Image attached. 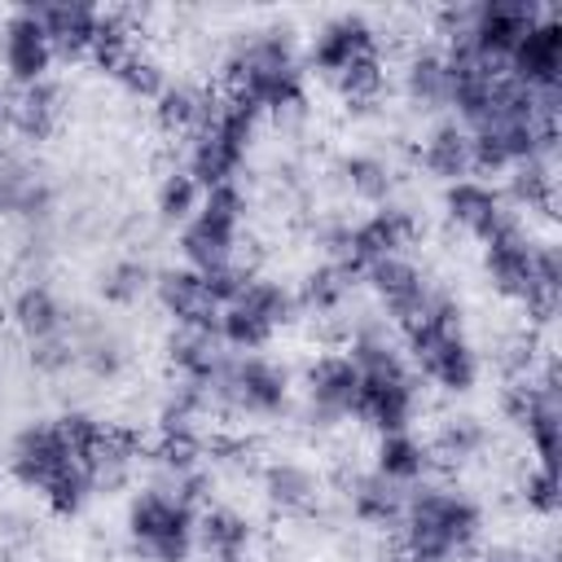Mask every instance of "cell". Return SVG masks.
I'll return each instance as SVG.
<instances>
[{"label": "cell", "instance_id": "obj_28", "mask_svg": "<svg viewBox=\"0 0 562 562\" xmlns=\"http://www.w3.org/2000/svg\"><path fill=\"white\" fill-rule=\"evenodd\" d=\"M4 88H9V83L0 79V123H4Z\"/></svg>", "mask_w": 562, "mask_h": 562}, {"label": "cell", "instance_id": "obj_24", "mask_svg": "<svg viewBox=\"0 0 562 562\" xmlns=\"http://www.w3.org/2000/svg\"><path fill=\"white\" fill-rule=\"evenodd\" d=\"M44 501H48V509L57 514V518H75V514H83V505L92 501V483H88V474H83V465L75 461L70 470H61L44 492H40Z\"/></svg>", "mask_w": 562, "mask_h": 562}, {"label": "cell", "instance_id": "obj_21", "mask_svg": "<svg viewBox=\"0 0 562 562\" xmlns=\"http://www.w3.org/2000/svg\"><path fill=\"white\" fill-rule=\"evenodd\" d=\"M105 75H110V79H114L132 101H145V105H154V101H158V92L171 83V75L162 70V61H158L145 44H136L132 53H123Z\"/></svg>", "mask_w": 562, "mask_h": 562}, {"label": "cell", "instance_id": "obj_2", "mask_svg": "<svg viewBox=\"0 0 562 562\" xmlns=\"http://www.w3.org/2000/svg\"><path fill=\"white\" fill-rule=\"evenodd\" d=\"M294 395H299V408L312 426H342L356 417L360 369L351 364V356L342 347H325L303 364Z\"/></svg>", "mask_w": 562, "mask_h": 562}, {"label": "cell", "instance_id": "obj_10", "mask_svg": "<svg viewBox=\"0 0 562 562\" xmlns=\"http://www.w3.org/2000/svg\"><path fill=\"white\" fill-rule=\"evenodd\" d=\"M417 162L439 184H452V180L474 176V136H470V127L457 123L452 114L430 119V127L417 140Z\"/></svg>", "mask_w": 562, "mask_h": 562}, {"label": "cell", "instance_id": "obj_14", "mask_svg": "<svg viewBox=\"0 0 562 562\" xmlns=\"http://www.w3.org/2000/svg\"><path fill=\"white\" fill-rule=\"evenodd\" d=\"M66 114L61 88L53 79L26 83V88H4V127L18 132L22 140H48Z\"/></svg>", "mask_w": 562, "mask_h": 562}, {"label": "cell", "instance_id": "obj_1", "mask_svg": "<svg viewBox=\"0 0 562 562\" xmlns=\"http://www.w3.org/2000/svg\"><path fill=\"white\" fill-rule=\"evenodd\" d=\"M479 527H483V509L470 492H461L457 483H448L443 474H430L422 483L408 487L395 540H400V558L413 562H461L479 549Z\"/></svg>", "mask_w": 562, "mask_h": 562}, {"label": "cell", "instance_id": "obj_26", "mask_svg": "<svg viewBox=\"0 0 562 562\" xmlns=\"http://www.w3.org/2000/svg\"><path fill=\"white\" fill-rule=\"evenodd\" d=\"M31 364H35L40 373H66L70 364H79V342H75V334L66 329V334H53V338L31 342Z\"/></svg>", "mask_w": 562, "mask_h": 562}, {"label": "cell", "instance_id": "obj_15", "mask_svg": "<svg viewBox=\"0 0 562 562\" xmlns=\"http://www.w3.org/2000/svg\"><path fill=\"white\" fill-rule=\"evenodd\" d=\"M250 518L233 505H202L193 518V558H211V562H246L250 549Z\"/></svg>", "mask_w": 562, "mask_h": 562}, {"label": "cell", "instance_id": "obj_4", "mask_svg": "<svg viewBox=\"0 0 562 562\" xmlns=\"http://www.w3.org/2000/svg\"><path fill=\"white\" fill-rule=\"evenodd\" d=\"M443 215H448V224L457 233H465L479 246H487L492 237H501V233H509V228H518L527 220L505 202V193L496 184L474 180V176L443 184Z\"/></svg>", "mask_w": 562, "mask_h": 562}, {"label": "cell", "instance_id": "obj_20", "mask_svg": "<svg viewBox=\"0 0 562 562\" xmlns=\"http://www.w3.org/2000/svg\"><path fill=\"white\" fill-rule=\"evenodd\" d=\"M338 176H342L347 193H351L356 202H364L369 211L391 202L395 171H391V162H386L382 154H364V149H356V154H347V158L338 162Z\"/></svg>", "mask_w": 562, "mask_h": 562}, {"label": "cell", "instance_id": "obj_9", "mask_svg": "<svg viewBox=\"0 0 562 562\" xmlns=\"http://www.w3.org/2000/svg\"><path fill=\"white\" fill-rule=\"evenodd\" d=\"M259 492H263V501H268L281 518H307V514L321 509L325 483H321V474H316L307 461L272 457V461L259 465Z\"/></svg>", "mask_w": 562, "mask_h": 562}, {"label": "cell", "instance_id": "obj_17", "mask_svg": "<svg viewBox=\"0 0 562 562\" xmlns=\"http://www.w3.org/2000/svg\"><path fill=\"white\" fill-rule=\"evenodd\" d=\"M369 470H378L382 479H391L400 487H413L435 474V461H430L426 439H417V430H395V435H378Z\"/></svg>", "mask_w": 562, "mask_h": 562}, {"label": "cell", "instance_id": "obj_12", "mask_svg": "<svg viewBox=\"0 0 562 562\" xmlns=\"http://www.w3.org/2000/svg\"><path fill=\"white\" fill-rule=\"evenodd\" d=\"M342 496H347V509H351V518L360 527L395 531L400 514H404V501H408V487L382 479L378 470H351L342 479Z\"/></svg>", "mask_w": 562, "mask_h": 562}, {"label": "cell", "instance_id": "obj_13", "mask_svg": "<svg viewBox=\"0 0 562 562\" xmlns=\"http://www.w3.org/2000/svg\"><path fill=\"white\" fill-rule=\"evenodd\" d=\"M57 61H79L92 57L97 44V26H101V9L97 4H79V0H61V4H31Z\"/></svg>", "mask_w": 562, "mask_h": 562}, {"label": "cell", "instance_id": "obj_5", "mask_svg": "<svg viewBox=\"0 0 562 562\" xmlns=\"http://www.w3.org/2000/svg\"><path fill=\"white\" fill-rule=\"evenodd\" d=\"M382 48V35H378V26L364 18V13H334V18H325L316 31H312V40H307V48H303V66L307 70H316L325 83L338 75V70H347L356 57H364V53H378Z\"/></svg>", "mask_w": 562, "mask_h": 562}, {"label": "cell", "instance_id": "obj_25", "mask_svg": "<svg viewBox=\"0 0 562 562\" xmlns=\"http://www.w3.org/2000/svg\"><path fill=\"white\" fill-rule=\"evenodd\" d=\"M522 505L540 518H553L558 514V470L549 465H527L522 474Z\"/></svg>", "mask_w": 562, "mask_h": 562}, {"label": "cell", "instance_id": "obj_27", "mask_svg": "<svg viewBox=\"0 0 562 562\" xmlns=\"http://www.w3.org/2000/svg\"><path fill=\"white\" fill-rule=\"evenodd\" d=\"M474 562H553V553L536 558L522 544H483V549H474Z\"/></svg>", "mask_w": 562, "mask_h": 562}, {"label": "cell", "instance_id": "obj_6", "mask_svg": "<svg viewBox=\"0 0 562 562\" xmlns=\"http://www.w3.org/2000/svg\"><path fill=\"white\" fill-rule=\"evenodd\" d=\"M57 53L35 18V9H9L0 18V70H4V83L9 88H26V83H40L48 79Z\"/></svg>", "mask_w": 562, "mask_h": 562}, {"label": "cell", "instance_id": "obj_7", "mask_svg": "<svg viewBox=\"0 0 562 562\" xmlns=\"http://www.w3.org/2000/svg\"><path fill=\"white\" fill-rule=\"evenodd\" d=\"M79 457L70 452V443H66V435H61V426L57 422H31V426H22L18 435H13V443H9V457H4V465H9V474L22 483V487H35V492H44L61 470H70Z\"/></svg>", "mask_w": 562, "mask_h": 562}, {"label": "cell", "instance_id": "obj_18", "mask_svg": "<svg viewBox=\"0 0 562 562\" xmlns=\"http://www.w3.org/2000/svg\"><path fill=\"white\" fill-rule=\"evenodd\" d=\"M329 88L338 92V101L347 105V110H378L382 105V97L391 92V66H386V57H382V48L378 53H364V57H356L347 70H338L334 79H329Z\"/></svg>", "mask_w": 562, "mask_h": 562}, {"label": "cell", "instance_id": "obj_22", "mask_svg": "<svg viewBox=\"0 0 562 562\" xmlns=\"http://www.w3.org/2000/svg\"><path fill=\"white\" fill-rule=\"evenodd\" d=\"M198 202H202V184H198L180 162H171V167L158 176V189H154V211H158V220L180 228V224L193 220Z\"/></svg>", "mask_w": 562, "mask_h": 562}, {"label": "cell", "instance_id": "obj_11", "mask_svg": "<svg viewBox=\"0 0 562 562\" xmlns=\"http://www.w3.org/2000/svg\"><path fill=\"white\" fill-rule=\"evenodd\" d=\"M154 299L176 325H206V329L220 325V299L206 290L202 272H193L184 263L154 272Z\"/></svg>", "mask_w": 562, "mask_h": 562}, {"label": "cell", "instance_id": "obj_19", "mask_svg": "<svg viewBox=\"0 0 562 562\" xmlns=\"http://www.w3.org/2000/svg\"><path fill=\"white\" fill-rule=\"evenodd\" d=\"M9 316H13V325L22 329L26 342H40V338H53V334H66L70 329V316H66L61 299L48 285H40V281H31V285H22L13 294Z\"/></svg>", "mask_w": 562, "mask_h": 562}, {"label": "cell", "instance_id": "obj_16", "mask_svg": "<svg viewBox=\"0 0 562 562\" xmlns=\"http://www.w3.org/2000/svg\"><path fill=\"white\" fill-rule=\"evenodd\" d=\"M400 88H404L408 105H417V110H426L435 119L448 114V105H452V66H448L443 48L439 44L413 48L404 70H400Z\"/></svg>", "mask_w": 562, "mask_h": 562}, {"label": "cell", "instance_id": "obj_23", "mask_svg": "<svg viewBox=\"0 0 562 562\" xmlns=\"http://www.w3.org/2000/svg\"><path fill=\"white\" fill-rule=\"evenodd\" d=\"M145 290H154V272L149 263L140 259H114L105 272H101V294L110 303H136Z\"/></svg>", "mask_w": 562, "mask_h": 562}, {"label": "cell", "instance_id": "obj_3", "mask_svg": "<svg viewBox=\"0 0 562 562\" xmlns=\"http://www.w3.org/2000/svg\"><path fill=\"white\" fill-rule=\"evenodd\" d=\"M417 417H422V378L413 373V364L360 378L356 422L373 426L378 435H395V430H417Z\"/></svg>", "mask_w": 562, "mask_h": 562}, {"label": "cell", "instance_id": "obj_8", "mask_svg": "<svg viewBox=\"0 0 562 562\" xmlns=\"http://www.w3.org/2000/svg\"><path fill=\"white\" fill-rule=\"evenodd\" d=\"M505 75L522 88L562 83V18L544 4V13L522 31V40L505 53Z\"/></svg>", "mask_w": 562, "mask_h": 562}]
</instances>
